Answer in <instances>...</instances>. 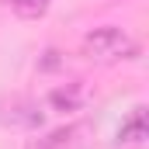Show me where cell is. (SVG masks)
<instances>
[{"label":"cell","mask_w":149,"mask_h":149,"mask_svg":"<svg viewBox=\"0 0 149 149\" xmlns=\"http://www.w3.org/2000/svg\"><path fill=\"white\" fill-rule=\"evenodd\" d=\"M146 142V111L135 108L132 118L118 128V146H142Z\"/></svg>","instance_id":"4"},{"label":"cell","mask_w":149,"mask_h":149,"mask_svg":"<svg viewBox=\"0 0 149 149\" xmlns=\"http://www.w3.org/2000/svg\"><path fill=\"white\" fill-rule=\"evenodd\" d=\"M3 121L35 128L38 121H42V111H38V104H31V101H14V104H10V114H3Z\"/></svg>","instance_id":"5"},{"label":"cell","mask_w":149,"mask_h":149,"mask_svg":"<svg viewBox=\"0 0 149 149\" xmlns=\"http://www.w3.org/2000/svg\"><path fill=\"white\" fill-rule=\"evenodd\" d=\"M87 135H90V125L70 121V125H59V128L45 132L35 146L38 149H83V146H87Z\"/></svg>","instance_id":"2"},{"label":"cell","mask_w":149,"mask_h":149,"mask_svg":"<svg viewBox=\"0 0 149 149\" xmlns=\"http://www.w3.org/2000/svg\"><path fill=\"white\" fill-rule=\"evenodd\" d=\"M139 45L118 24H101L94 31L83 35V56L97 59V63H121V59H135Z\"/></svg>","instance_id":"1"},{"label":"cell","mask_w":149,"mask_h":149,"mask_svg":"<svg viewBox=\"0 0 149 149\" xmlns=\"http://www.w3.org/2000/svg\"><path fill=\"white\" fill-rule=\"evenodd\" d=\"M10 7H14L17 17H24V21H38V17H45L49 0H10Z\"/></svg>","instance_id":"6"},{"label":"cell","mask_w":149,"mask_h":149,"mask_svg":"<svg viewBox=\"0 0 149 149\" xmlns=\"http://www.w3.org/2000/svg\"><path fill=\"white\" fill-rule=\"evenodd\" d=\"M83 97H87L83 83L73 80V83H63V87L49 90V108H52V111H76V108L83 104Z\"/></svg>","instance_id":"3"}]
</instances>
